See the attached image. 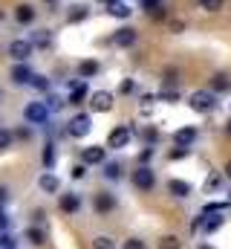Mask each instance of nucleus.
Wrapping results in <instances>:
<instances>
[{
  "label": "nucleus",
  "mask_w": 231,
  "mask_h": 249,
  "mask_svg": "<svg viewBox=\"0 0 231 249\" xmlns=\"http://www.w3.org/2000/svg\"><path fill=\"white\" fill-rule=\"evenodd\" d=\"M223 177H229V180H231V160L226 162V171H223Z\"/></svg>",
  "instance_id": "864d4df0"
},
{
  "label": "nucleus",
  "mask_w": 231,
  "mask_h": 249,
  "mask_svg": "<svg viewBox=\"0 0 231 249\" xmlns=\"http://www.w3.org/2000/svg\"><path fill=\"white\" fill-rule=\"evenodd\" d=\"M107 15H110V18H118V20H124V18H130V15H133V9H130L124 0H116L113 6L107 9Z\"/></svg>",
  "instance_id": "393cba45"
},
{
  "label": "nucleus",
  "mask_w": 231,
  "mask_h": 249,
  "mask_svg": "<svg viewBox=\"0 0 231 249\" xmlns=\"http://www.w3.org/2000/svg\"><path fill=\"white\" fill-rule=\"evenodd\" d=\"M23 241H26L29 247H44V244H47V229L38 226V223H29V226L23 229Z\"/></svg>",
  "instance_id": "f3484780"
},
{
  "label": "nucleus",
  "mask_w": 231,
  "mask_h": 249,
  "mask_svg": "<svg viewBox=\"0 0 231 249\" xmlns=\"http://www.w3.org/2000/svg\"><path fill=\"white\" fill-rule=\"evenodd\" d=\"M226 6V0H199V9L202 12H220Z\"/></svg>",
  "instance_id": "e433bc0d"
},
{
  "label": "nucleus",
  "mask_w": 231,
  "mask_h": 249,
  "mask_svg": "<svg viewBox=\"0 0 231 249\" xmlns=\"http://www.w3.org/2000/svg\"><path fill=\"white\" fill-rule=\"evenodd\" d=\"M229 206H231V200H211V203L202 206V214H223Z\"/></svg>",
  "instance_id": "a878e982"
},
{
  "label": "nucleus",
  "mask_w": 231,
  "mask_h": 249,
  "mask_svg": "<svg viewBox=\"0 0 231 249\" xmlns=\"http://www.w3.org/2000/svg\"><path fill=\"white\" fill-rule=\"evenodd\" d=\"M168 194L171 197H176V200H185V197H191L194 194V186L191 183H185V180H168Z\"/></svg>",
  "instance_id": "aec40b11"
},
{
  "label": "nucleus",
  "mask_w": 231,
  "mask_h": 249,
  "mask_svg": "<svg viewBox=\"0 0 231 249\" xmlns=\"http://www.w3.org/2000/svg\"><path fill=\"white\" fill-rule=\"evenodd\" d=\"M6 55L15 64H23L35 55V44H32L29 38H15V41H9V47H6Z\"/></svg>",
  "instance_id": "20e7f679"
},
{
  "label": "nucleus",
  "mask_w": 231,
  "mask_h": 249,
  "mask_svg": "<svg viewBox=\"0 0 231 249\" xmlns=\"http://www.w3.org/2000/svg\"><path fill=\"white\" fill-rule=\"evenodd\" d=\"M81 209H84V197H81L78 191L58 194V212H61V214H66V217H75Z\"/></svg>",
  "instance_id": "0eeeda50"
},
{
  "label": "nucleus",
  "mask_w": 231,
  "mask_h": 249,
  "mask_svg": "<svg viewBox=\"0 0 231 249\" xmlns=\"http://www.w3.org/2000/svg\"><path fill=\"white\" fill-rule=\"evenodd\" d=\"M12 229V217L6 212V206H0V232H9Z\"/></svg>",
  "instance_id": "37998d69"
},
{
  "label": "nucleus",
  "mask_w": 231,
  "mask_h": 249,
  "mask_svg": "<svg viewBox=\"0 0 231 249\" xmlns=\"http://www.w3.org/2000/svg\"><path fill=\"white\" fill-rule=\"evenodd\" d=\"M171 29H173V32H176V35H179V32L185 29V23H182V20H173V23H171Z\"/></svg>",
  "instance_id": "603ef678"
},
{
  "label": "nucleus",
  "mask_w": 231,
  "mask_h": 249,
  "mask_svg": "<svg viewBox=\"0 0 231 249\" xmlns=\"http://www.w3.org/2000/svg\"><path fill=\"white\" fill-rule=\"evenodd\" d=\"M32 90H38V93H50L52 90V81L47 78V75H41V72H35L32 75V84H29Z\"/></svg>",
  "instance_id": "cd10ccee"
},
{
  "label": "nucleus",
  "mask_w": 231,
  "mask_h": 249,
  "mask_svg": "<svg viewBox=\"0 0 231 249\" xmlns=\"http://www.w3.org/2000/svg\"><path fill=\"white\" fill-rule=\"evenodd\" d=\"M101 177H104L107 183H121V180H124V165H121V160H107V162L101 165Z\"/></svg>",
  "instance_id": "dca6fc26"
},
{
  "label": "nucleus",
  "mask_w": 231,
  "mask_h": 249,
  "mask_svg": "<svg viewBox=\"0 0 231 249\" xmlns=\"http://www.w3.org/2000/svg\"><path fill=\"white\" fill-rule=\"evenodd\" d=\"M220 186H223V174H208V180H205V191H217Z\"/></svg>",
  "instance_id": "a19ab883"
},
{
  "label": "nucleus",
  "mask_w": 231,
  "mask_h": 249,
  "mask_svg": "<svg viewBox=\"0 0 231 249\" xmlns=\"http://www.w3.org/2000/svg\"><path fill=\"white\" fill-rule=\"evenodd\" d=\"M12 18H15V23H20V26H32V23L38 20V9H35L32 3H17V6L12 9Z\"/></svg>",
  "instance_id": "ddd939ff"
},
{
  "label": "nucleus",
  "mask_w": 231,
  "mask_h": 249,
  "mask_svg": "<svg viewBox=\"0 0 231 249\" xmlns=\"http://www.w3.org/2000/svg\"><path fill=\"white\" fill-rule=\"evenodd\" d=\"M229 200H231V197H229Z\"/></svg>",
  "instance_id": "bf43d9fd"
},
{
  "label": "nucleus",
  "mask_w": 231,
  "mask_h": 249,
  "mask_svg": "<svg viewBox=\"0 0 231 249\" xmlns=\"http://www.w3.org/2000/svg\"><path fill=\"white\" fill-rule=\"evenodd\" d=\"M32 75H35V70H32V64L29 61L15 64V67L9 70V81H12V87H29V84H32Z\"/></svg>",
  "instance_id": "9b49d317"
},
{
  "label": "nucleus",
  "mask_w": 231,
  "mask_h": 249,
  "mask_svg": "<svg viewBox=\"0 0 231 249\" xmlns=\"http://www.w3.org/2000/svg\"><path fill=\"white\" fill-rule=\"evenodd\" d=\"M84 177H87V165L84 162H75L69 168V180H84Z\"/></svg>",
  "instance_id": "ea45409f"
},
{
  "label": "nucleus",
  "mask_w": 231,
  "mask_h": 249,
  "mask_svg": "<svg viewBox=\"0 0 231 249\" xmlns=\"http://www.w3.org/2000/svg\"><path fill=\"white\" fill-rule=\"evenodd\" d=\"M90 18V9L84 6V3H78V6H72L69 12H66V23H84Z\"/></svg>",
  "instance_id": "b1692460"
},
{
  "label": "nucleus",
  "mask_w": 231,
  "mask_h": 249,
  "mask_svg": "<svg viewBox=\"0 0 231 249\" xmlns=\"http://www.w3.org/2000/svg\"><path fill=\"white\" fill-rule=\"evenodd\" d=\"M208 90H211V93H217V96H220V93H229V90H231L229 72H214V75H211V87H208Z\"/></svg>",
  "instance_id": "4be33fe9"
},
{
  "label": "nucleus",
  "mask_w": 231,
  "mask_h": 249,
  "mask_svg": "<svg viewBox=\"0 0 231 249\" xmlns=\"http://www.w3.org/2000/svg\"><path fill=\"white\" fill-rule=\"evenodd\" d=\"M159 249H182V241H179L176 235H165V238L159 241Z\"/></svg>",
  "instance_id": "4c0bfd02"
},
{
  "label": "nucleus",
  "mask_w": 231,
  "mask_h": 249,
  "mask_svg": "<svg viewBox=\"0 0 231 249\" xmlns=\"http://www.w3.org/2000/svg\"><path fill=\"white\" fill-rule=\"evenodd\" d=\"M176 84H179V70H176V67H168V70H165V75H162V87L176 90Z\"/></svg>",
  "instance_id": "7c9ffc66"
},
{
  "label": "nucleus",
  "mask_w": 231,
  "mask_h": 249,
  "mask_svg": "<svg viewBox=\"0 0 231 249\" xmlns=\"http://www.w3.org/2000/svg\"><path fill=\"white\" fill-rule=\"evenodd\" d=\"M202 220H205V214L199 212V214H197V217L191 220V232H199V229H202Z\"/></svg>",
  "instance_id": "49530a36"
},
{
  "label": "nucleus",
  "mask_w": 231,
  "mask_h": 249,
  "mask_svg": "<svg viewBox=\"0 0 231 249\" xmlns=\"http://www.w3.org/2000/svg\"><path fill=\"white\" fill-rule=\"evenodd\" d=\"M188 107L194 113H211V110H217V93H211V90H194L188 96Z\"/></svg>",
  "instance_id": "f03ea898"
},
{
  "label": "nucleus",
  "mask_w": 231,
  "mask_h": 249,
  "mask_svg": "<svg viewBox=\"0 0 231 249\" xmlns=\"http://www.w3.org/2000/svg\"><path fill=\"white\" fill-rule=\"evenodd\" d=\"M38 188H41L44 194H61V180H58L52 171H44V174L38 177Z\"/></svg>",
  "instance_id": "6ab92c4d"
},
{
  "label": "nucleus",
  "mask_w": 231,
  "mask_h": 249,
  "mask_svg": "<svg viewBox=\"0 0 231 249\" xmlns=\"http://www.w3.org/2000/svg\"><path fill=\"white\" fill-rule=\"evenodd\" d=\"M9 197H12L9 186H0V206H6V203H9Z\"/></svg>",
  "instance_id": "de8ad7c7"
},
{
  "label": "nucleus",
  "mask_w": 231,
  "mask_h": 249,
  "mask_svg": "<svg viewBox=\"0 0 231 249\" xmlns=\"http://www.w3.org/2000/svg\"><path fill=\"white\" fill-rule=\"evenodd\" d=\"M20 116H23V122L32 124V127H47L50 124V107H47V102H41V99H35V102H26L23 105V110H20Z\"/></svg>",
  "instance_id": "f257e3e1"
},
{
  "label": "nucleus",
  "mask_w": 231,
  "mask_h": 249,
  "mask_svg": "<svg viewBox=\"0 0 231 249\" xmlns=\"http://www.w3.org/2000/svg\"><path fill=\"white\" fill-rule=\"evenodd\" d=\"M55 162H58V145L55 142H47V145H44V154H41L44 171H55Z\"/></svg>",
  "instance_id": "412c9836"
},
{
  "label": "nucleus",
  "mask_w": 231,
  "mask_h": 249,
  "mask_svg": "<svg viewBox=\"0 0 231 249\" xmlns=\"http://www.w3.org/2000/svg\"><path fill=\"white\" fill-rule=\"evenodd\" d=\"M121 249H148V247H145L142 238H127V241L121 244Z\"/></svg>",
  "instance_id": "c03bdc74"
},
{
  "label": "nucleus",
  "mask_w": 231,
  "mask_h": 249,
  "mask_svg": "<svg viewBox=\"0 0 231 249\" xmlns=\"http://www.w3.org/2000/svg\"><path fill=\"white\" fill-rule=\"evenodd\" d=\"M197 139H199V127H197V124H185V127H176V130H173V145L194 148Z\"/></svg>",
  "instance_id": "4468645a"
},
{
  "label": "nucleus",
  "mask_w": 231,
  "mask_h": 249,
  "mask_svg": "<svg viewBox=\"0 0 231 249\" xmlns=\"http://www.w3.org/2000/svg\"><path fill=\"white\" fill-rule=\"evenodd\" d=\"M99 72H101L99 58H81V61L75 64V75H78V81H90V78H96Z\"/></svg>",
  "instance_id": "2eb2a0df"
},
{
  "label": "nucleus",
  "mask_w": 231,
  "mask_h": 249,
  "mask_svg": "<svg viewBox=\"0 0 231 249\" xmlns=\"http://www.w3.org/2000/svg\"><path fill=\"white\" fill-rule=\"evenodd\" d=\"M133 136H136V130H133L130 124H116L113 130H110V136H107V151H121V148H127Z\"/></svg>",
  "instance_id": "423d86ee"
},
{
  "label": "nucleus",
  "mask_w": 231,
  "mask_h": 249,
  "mask_svg": "<svg viewBox=\"0 0 231 249\" xmlns=\"http://www.w3.org/2000/svg\"><path fill=\"white\" fill-rule=\"evenodd\" d=\"M150 160H153V148L145 145V148L139 151V165H150Z\"/></svg>",
  "instance_id": "79ce46f5"
},
{
  "label": "nucleus",
  "mask_w": 231,
  "mask_h": 249,
  "mask_svg": "<svg viewBox=\"0 0 231 249\" xmlns=\"http://www.w3.org/2000/svg\"><path fill=\"white\" fill-rule=\"evenodd\" d=\"M84 99H90V87H87V81H75V84L69 87V96H66V105H72V107H78V105H84Z\"/></svg>",
  "instance_id": "a211bd4d"
},
{
  "label": "nucleus",
  "mask_w": 231,
  "mask_h": 249,
  "mask_svg": "<svg viewBox=\"0 0 231 249\" xmlns=\"http://www.w3.org/2000/svg\"><path fill=\"white\" fill-rule=\"evenodd\" d=\"M156 102V93H142V105H153Z\"/></svg>",
  "instance_id": "8fccbe9b"
},
{
  "label": "nucleus",
  "mask_w": 231,
  "mask_h": 249,
  "mask_svg": "<svg viewBox=\"0 0 231 249\" xmlns=\"http://www.w3.org/2000/svg\"><path fill=\"white\" fill-rule=\"evenodd\" d=\"M90 130H93V116H90V113H75V116L66 122V133H69L72 139H84Z\"/></svg>",
  "instance_id": "6e6552de"
},
{
  "label": "nucleus",
  "mask_w": 231,
  "mask_h": 249,
  "mask_svg": "<svg viewBox=\"0 0 231 249\" xmlns=\"http://www.w3.org/2000/svg\"><path fill=\"white\" fill-rule=\"evenodd\" d=\"M116 209H118V197H116L110 188H101V191H96V194H93V212H96L99 217L113 214Z\"/></svg>",
  "instance_id": "7ed1b4c3"
},
{
  "label": "nucleus",
  "mask_w": 231,
  "mask_h": 249,
  "mask_svg": "<svg viewBox=\"0 0 231 249\" xmlns=\"http://www.w3.org/2000/svg\"><path fill=\"white\" fill-rule=\"evenodd\" d=\"M226 133H229V136H231V119H229V122H226Z\"/></svg>",
  "instance_id": "6e6d98bb"
},
{
  "label": "nucleus",
  "mask_w": 231,
  "mask_h": 249,
  "mask_svg": "<svg viewBox=\"0 0 231 249\" xmlns=\"http://www.w3.org/2000/svg\"><path fill=\"white\" fill-rule=\"evenodd\" d=\"M118 93H121V96L136 93V81H133V78H121V81H118Z\"/></svg>",
  "instance_id": "58836bf2"
},
{
  "label": "nucleus",
  "mask_w": 231,
  "mask_h": 249,
  "mask_svg": "<svg viewBox=\"0 0 231 249\" xmlns=\"http://www.w3.org/2000/svg\"><path fill=\"white\" fill-rule=\"evenodd\" d=\"M139 136H142V142H145V145H150V148L159 142V130H156L153 124H145V127L139 130Z\"/></svg>",
  "instance_id": "c85d7f7f"
},
{
  "label": "nucleus",
  "mask_w": 231,
  "mask_h": 249,
  "mask_svg": "<svg viewBox=\"0 0 231 249\" xmlns=\"http://www.w3.org/2000/svg\"><path fill=\"white\" fill-rule=\"evenodd\" d=\"M130 183H133L136 191L148 194V191H153V188H156V171H153L150 165H139V168L130 174Z\"/></svg>",
  "instance_id": "39448f33"
},
{
  "label": "nucleus",
  "mask_w": 231,
  "mask_h": 249,
  "mask_svg": "<svg viewBox=\"0 0 231 249\" xmlns=\"http://www.w3.org/2000/svg\"><path fill=\"white\" fill-rule=\"evenodd\" d=\"M185 157H191V148H185V145H173V151H168V160L171 162H179Z\"/></svg>",
  "instance_id": "72a5a7b5"
},
{
  "label": "nucleus",
  "mask_w": 231,
  "mask_h": 249,
  "mask_svg": "<svg viewBox=\"0 0 231 249\" xmlns=\"http://www.w3.org/2000/svg\"><path fill=\"white\" fill-rule=\"evenodd\" d=\"M29 41L35 44V50H47V47L52 44V38H50V32H47V29H35V35H32Z\"/></svg>",
  "instance_id": "bb28decb"
},
{
  "label": "nucleus",
  "mask_w": 231,
  "mask_h": 249,
  "mask_svg": "<svg viewBox=\"0 0 231 249\" xmlns=\"http://www.w3.org/2000/svg\"><path fill=\"white\" fill-rule=\"evenodd\" d=\"M110 157H107V145H87V148H81V162L90 168V165H104Z\"/></svg>",
  "instance_id": "1a4fd4ad"
},
{
  "label": "nucleus",
  "mask_w": 231,
  "mask_h": 249,
  "mask_svg": "<svg viewBox=\"0 0 231 249\" xmlns=\"http://www.w3.org/2000/svg\"><path fill=\"white\" fill-rule=\"evenodd\" d=\"M44 3H50V6H55V3H58V0H44Z\"/></svg>",
  "instance_id": "4d7b16f0"
},
{
  "label": "nucleus",
  "mask_w": 231,
  "mask_h": 249,
  "mask_svg": "<svg viewBox=\"0 0 231 249\" xmlns=\"http://www.w3.org/2000/svg\"><path fill=\"white\" fill-rule=\"evenodd\" d=\"M110 41H113V47H118V50H130V47L139 44V32L133 26H118Z\"/></svg>",
  "instance_id": "f8f14e48"
},
{
  "label": "nucleus",
  "mask_w": 231,
  "mask_h": 249,
  "mask_svg": "<svg viewBox=\"0 0 231 249\" xmlns=\"http://www.w3.org/2000/svg\"><path fill=\"white\" fill-rule=\"evenodd\" d=\"M32 136H35V127H32V124H17V127H15V145H17V142H29V139H32Z\"/></svg>",
  "instance_id": "c756f323"
},
{
  "label": "nucleus",
  "mask_w": 231,
  "mask_h": 249,
  "mask_svg": "<svg viewBox=\"0 0 231 249\" xmlns=\"http://www.w3.org/2000/svg\"><path fill=\"white\" fill-rule=\"evenodd\" d=\"M44 102H47V107H50V113H58V110H61V107L66 105V99H61V96H55V93H52L50 99H44Z\"/></svg>",
  "instance_id": "c9c22d12"
},
{
  "label": "nucleus",
  "mask_w": 231,
  "mask_h": 249,
  "mask_svg": "<svg viewBox=\"0 0 231 249\" xmlns=\"http://www.w3.org/2000/svg\"><path fill=\"white\" fill-rule=\"evenodd\" d=\"M44 220H47V214H44V209H38V212L32 214V223H38V226H44Z\"/></svg>",
  "instance_id": "09e8293b"
},
{
  "label": "nucleus",
  "mask_w": 231,
  "mask_h": 249,
  "mask_svg": "<svg viewBox=\"0 0 231 249\" xmlns=\"http://www.w3.org/2000/svg\"><path fill=\"white\" fill-rule=\"evenodd\" d=\"M93 249H116V241L107 235H96L93 238Z\"/></svg>",
  "instance_id": "f704fd0d"
},
{
  "label": "nucleus",
  "mask_w": 231,
  "mask_h": 249,
  "mask_svg": "<svg viewBox=\"0 0 231 249\" xmlns=\"http://www.w3.org/2000/svg\"><path fill=\"white\" fill-rule=\"evenodd\" d=\"M116 0H96V6H101V9H104V12H107V9H110V6H113Z\"/></svg>",
  "instance_id": "3c124183"
},
{
  "label": "nucleus",
  "mask_w": 231,
  "mask_h": 249,
  "mask_svg": "<svg viewBox=\"0 0 231 249\" xmlns=\"http://www.w3.org/2000/svg\"><path fill=\"white\" fill-rule=\"evenodd\" d=\"M139 3H142V9H145V12H153V9H156V6H162L165 0H139Z\"/></svg>",
  "instance_id": "a18cd8bd"
},
{
  "label": "nucleus",
  "mask_w": 231,
  "mask_h": 249,
  "mask_svg": "<svg viewBox=\"0 0 231 249\" xmlns=\"http://www.w3.org/2000/svg\"><path fill=\"white\" fill-rule=\"evenodd\" d=\"M197 249H214V247H211V244H199Z\"/></svg>",
  "instance_id": "5fc2aeb1"
},
{
  "label": "nucleus",
  "mask_w": 231,
  "mask_h": 249,
  "mask_svg": "<svg viewBox=\"0 0 231 249\" xmlns=\"http://www.w3.org/2000/svg\"><path fill=\"white\" fill-rule=\"evenodd\" d=\"M87 105H90V113H110L116 102H113V93H107V90H96V93H90Z\"/></svg>",
  "instance_id": "9d476101"
},
{
  "label": "nucleus",
  "mask_w": 231,
  "mask_h": 249,
  "mask_svg": "<svg viewBox=\"0 0 231 249\" xmlns=\"http://www.w3.org/2000/svg\"><path fill=\"white\" fill-rule=\"evenodd\" d=\"M223 223H226L223 214H205V220H202V232H205V235H214V232L223 229Z\"/></svg>",
  "instance_id": "5701e85b"
},
{
  "label": "nucleus",
  "mask_w": 231,
  "mask_h": 249,
  "mask_svg": "<svg viewBox=\"0 0 231 249\" xmlns=\"http://www.w3.org/2000/svg\"><path fill=\"white\" fill-rule=\"evenodd\" d=\"M156 102H168V105H173V102H179V90H171V87H162V90L156 93Z\"/></svg>",
  "instance_id": "473e14b6"
},
{
  "label": "nucleus",
  "mask_w": 231,
  "mask_h": 249,
  "mask_svg": "<svg viewBox=\"0 0 231 249\" xmlns=\"http://www.w3.org/2000/svg\"><path fill=\"white\" fill-rule=\"evenodd\" d=\"M3 18H6V15H3V9H0V23H3Z\"/></svg>",
  "instance_id": "13d9d810"
},
{
  "label": "nucleus",
  "mask_w": 231,
  "mask_h": 249,
  "mask_svg": "<svg viewBox=\"0 0 231 249\" xmlns=\"http://www.w3.org/2000/svg\"><path fill=\"white\" fill-rule=\"evenodd\" d=\"M15 145V130L12 127H0V151H9Z\"/></svg>",
  "instance_id": "2f4dec72"
}]
</instances>
